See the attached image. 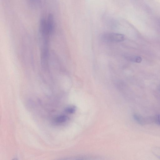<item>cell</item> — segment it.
I'll list each match as a JSON object with an SVG mask.
<instances>
[{
  "mask_svg": "<svg viewBox=\"0 0 160 160\" xmlns=\"http://www.w3.org/2000/svg\"><path fill=\"white\" fill-rule=\"evenodd\" d=\"M102 39L104 42L107 43H118L124 41L125 36L118 33H108L103 35L102 36Z\"/></svg>",
  "mask_w": 160,
  "mask_h": 160,
  "instance_id": "obj_1",
  "label": "cell"
},
{
  "mask_svg": "<svg viewBox=\"0 0 160 160\" xmlns=\"http://www.w3.org/2000/svg\"><path fill=\"white\" fill-rule=\"evenodd\" d=\"M40 31L41 34L45 39H47L50 34L47 27L46 21L44 18H41L40 21Z\"/></svg>",
  "mask_w": 160,
  "mask_h": 160,
  "instance_id": "obj_2",
  "label": "cell"
},
{
  "mask_svg": "<svg viewBox=\"0 0 160 160\" xmlns=\"http://www.w3.org/2000/svg\"><path fill=\"white\" fill-rule=\"evenodd\" d=\"M54 18L53 15L52 14H49L48 16L46 22L48 30L51 35L52 33L54 30Z\"/></svg>",
  "mask_w": 160,
  "mask_h": 160,
  "instance_id": "obj_3",
  "label": "cell"
},
{
  "mask_svg": "<svg viewBox=\"0 0 160 160\" xmlns=\"http://www.w3.org/2000/svg\"><path fill=\"white\" fill-rule=\"evenodd\" d=\"M133 118L139 124L144 125L145 124V119L140 115L135 114L133 115Z\"/></svg>",
  "mask_w": 160,
  "mask_h": 160,
  "instance_id": "obj_4",
  "label": "cell"
},
{
  "mask_svg": "<svg viewBox=\"0 0 160 160\" xmlns=\"http://www.w3.org/2000/svg\"><path fill=\"white\" fill-rule=\"evenodd\" d=\"M68 120V117L65 115H61L56 117L55 119L56 122L62 123L65 122Z\"/></svg>",
  "mask_w": 160,
  "mask_h": 160,
  "instance_id": "obj_5",
  "label": "cell"
},
{
  "mask_svg": "<svg viewBox=\"0 0 160 160\" xmlns=\"http://www.w3.org/2000/svg\"><path fill=\"white\" fill-rule=\"evenodd\" d=\"M153 153L160 159V147H155L152 150Z\"/></svg>",
  "mask_w": 160,
  "mask_h": 160,
  "instance_id": "obj_6",
  "label": "cell"
},
{
  "mask_svg": "<svg viewBox=\"0 0 160 160\" xmlns=\"http://www.w3.org/2000/svg\"><path fill=\"white\" fill-rule=\"evenodd\" d=\"M128 59L130 61L137 63H140L142 61V58L138 56H132L129 57Z\"/></svg>",
  "mask_w": 160,
  "mask_h": 160,
  "instance_id": "obj_7",
  "label": "cell"
},
{
  "mask_svg": "<svg viewBox=\"0 0 160 160\" xmlns=\"http://www.w3.org/2000/svg\"><path fill=\"white\" fill-rule=\"evenodd\" d=\"M75 111V109L74 107H70L66 108L65 109V112L68 114L74 113Z\"/></svg>",
  "mask_w": 160,
  "mask_h": 160,
  "instance_id": "obj_8",
  "label": "cell"
},
{
  "mask_svg": "<svg viewBox=\"0 0 160 160\" xmlns=\"http://www.w3.org/2000/svg\"><path fill=\"white\" fill-rule=\"evenodd\" d=\"M155 120L156 123L160 125V115H158L156 116Z\"/></svg>",
  "mask_w": 160,
  "mask_h": 160,
  "instance_id": "obj_9",
  "label": "cell"
},
{
  "mask_svg": "<svg viewBox=\"0 0 160 160\" xmlns=\"http://www.w3.org/2000/svg\"><path fill=\"white\" fill-rule=\"evenodd\" d=\"M159 91H160V86L159 87Z\"/></svg>",
  "mask_w": 160,
  "mask_h": 160,
  "instance_id": "obj_10",
  "label": "cell"
}]
</instances>
